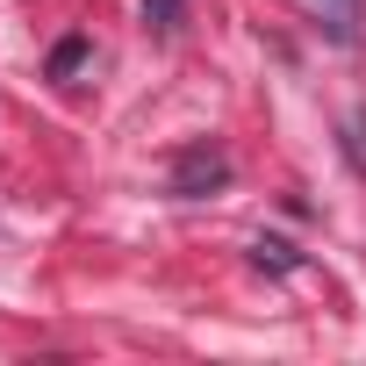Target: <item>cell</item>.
Listing matches in <instances>:
<instances>
[{
    "label": "cell",
    "mask_w": 366,
    "mask_h": 366,
    "mask_svg": "<svg viewBox=\"0 0 366 366\" xmlns=\"http://www.w3.org/2000/svg\"><path fill=\"white\" fill-rule=\"evenodd\" d=\"M216 187H230V158L216 151V144H187L172 158V194L179 202H202V194H216Z\"/></svg>",
    "instance_id": "obj_1"
},
{
    "label": "cell",
    "mask_w": 366,
    "mask_h": 366,
    "mask_svg": "<svg viewBox=\"0 0 366 366\" xmlns=\"http://www.w3.org/2000/svg\"><path fill=\"white\" fill-rule=\"evenodd\" d=\"M316 15H323V36H330L337 51H359V36H366V0H316Z\"/></svg>",
    "instance_id": "obj_2"
},
{
    "label": "cell",
    "mask_w": 366,
    "mask_h": 366,
    "mask_svg": "<svg viewBox=\"0 0 366 366\" xmlns=\"http://www.w3.org/2000/svg\"><path fill=\"white\" fill-rule=\"evenodd\" d=\"M79 65H86V36H65V44L51 51V79H72Z\"/></svg>",
    "instance_id": "obj_3"
},
{
    "label": "cell",
    "mask_w": 366,
    "mask_h": 366,
    "mask_svg": "<svg viewBox=\"0 0 366 366\" xmlns=\"http://www.w3.org/2000/svg\"><path fill=\"white\" fill-rule=\"evenodd\" d=\"M252 259H259V266H273V273H287V266H295V252H287L280 237H259V244H252Z\"/></svg>",
    "instance_id": "obj_4"
},
{
    "label": "cell",
    "mask_w": 366,
    "mask_h": 366,
    "mask_svg": "<svg viewBox=\"0 0 366 366\" xmlns=\"http://www.w3.org/2000/svg\"><path fill=\"white\" fill-rule=\"evenodd\" d=\"M179 8H187V0H144V22H151V29L165 36V29L179 22Z\"/></svg>",
    "instance_id": "obj_5"
},
{
    "label": "cell",
    "mask_w": 366,
    "mask_h": 366,
    "mask_svg": "<svg viewBox=\"0 0 366 366\" xmlns=\"http://www.w3.org/2000/svg\"><path fill=\"white\" fill-rule=\"evenodd\" d=\"M352 151H359V165H366V122H352Z\"/></svg>",
    "instance_id": "obj_6"
}]
</instances>
